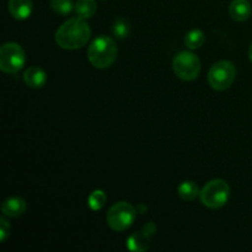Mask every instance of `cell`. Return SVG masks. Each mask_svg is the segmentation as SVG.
Here are the masks:
<instances>
[{
  "label": "cell",
  "mask_w": 252,
  "mask_h": 252,
  "mask_svg": "<svg viewBox=\"0 0 252 252\" xmlns=\"http://www.w3.org/2000/svg\"><path fill=\"white\" fill-rule=\"evenodd\" d=\"M172 68L177 78L184 81H192L198 78L201 73V61L192 52L182 51L175 56Z\"/></svg>",
  "instance_id": "cell-5"
},
{
  "label": "cell",
  "mask_w": 252,
  "mask_h": 252,
  "mask_svg": "<svg viewBox=\"0 0 252 252\" xmlns=\"http://www.w3.org/2000/svg\"><path fill=\"white\" fill-rule=\"evenodd\" d=\"M249 58H250V61H251V63H252V43H251L250 48H249Z\"/></svg>",
  "instance_id": "cell-20"
},
{
  "label": "cell",
  "mask_w": 252,
  "mask_h": 252,
  "mask_svg": "<svg viewBox=\"0 0 252 252\" xmlns=\"http://www.w3.org/2000/svg\"><path fill=\"white\" fill-rule=\"evenodd\" d=\"M177 193L185 201H193L199 196L201 191H199L198 186L196 182L193 181H185L177 189Z\"/></svg>",
  "instance_id": "cell-14"
},
{
  "label": "cell",
  "mask_w": 252,
  "mask_h": 252,
  "mask_svg": "<svg viewBox=\"0 0 252 252\" xmlns=\"http://www.w3.org/2000/svg\"><path fill=\"white\" fill-rule=\"evenodd\" d=\"M206 37L201 30H191L185 37V44L189 49H198L203 46Z\"/></svg>",
  "instance_id": "cell-15"
},
{
  "label": "cell",
  "mask_w": 252,
  "mask_h": 252,
  "mask_svg": "<svg viewBox=\"0 0 252 252\" xmlns=\"http://www.w3.org/2000/svg\"><path fill=\"white\" fill-rule=\"evenodd\" d=\"M112 32L117 38H126L129 34V24L126 20L117 19L112 26Z\"/></svg>",
  "instance_id": "cell-18"
},
{
  "label": "cell",
  "mask_w": 252,
  "mask_h": 252,
  "mask_svg": "<svg viewBox=\"0 0 252 252\" xmlns=\"http://www.w3.org/2000/svg\"><path fill=\"white\" fill-rule=\"evenodd\" d=\"M51 7L59 15H68L73 11L75 4L73 0H49Z\"/></svg>",
  "instance_id": "cell-16"
},
{
  "label": "cell",
  "mask_w": 252,
  "mask_h": 252,
  "mask_svg": "<svg viewBox=\"0 0 252 252\" xmlns=\"http://www.w3.org/2000/svg\"><path fill=\"white\" fill-rule=\"evenodd\" d=\"M118 48L115 39L108 36H100L89 46L88 59L95 68L106 69L115 63Z\"/></svg>",
  "instance_id": "cell-2"
},
{
  "label": "cell",
  "mask_w": 252,
  "mask_h": 252,
  "mask_svg": "<svg viewBox=\"0 0 252 252\" xmlns=\"http://www.w3.org/2000/svg\"><path fill=\"white\" fill-rule=\"evenodd\" d=\"M235 78L236 68L229 61L218 62L209 69L208 83L217 91H224L230 88Z\"/></svg>",
  "instance_id": "cell-7"
},
{
  "label": "cell",
  "mask_w": 252,
  "mask_h": 252,
  "mask_svg": "<svg viewBox=\"0 0 252 252\" xmlns=\"http://www.w3.org/2000/svg\"><path fill=\"white\" fill-rule=\"evenodd\" d=\"M10 230H11V226L7 223L6 219L2 217V218L0 219V241H1V243L6 240V238L10 234Z\"/></svg>",
  "instance_id": "cell-19"
},
{
  "label": "cell",
  "mask_w": 252,
  "mask_h": 252,
  "mask_svg": "<svg viewBox=\"0 0 252 252\" xmlns=\"http://www.w3.org/2000/svg\"><path fill=\"white\" fill-rule=\"evenodd\" d=\"M252 7L248 0H233L229 6V14L235 21H246L251 16Z\"/></svg>",
  "instance_id": "cell-12"
},
{
  "label": "cell",
  "mask_w": 252,
  "mask_h": 252,
  "mask_svg": "<svg viewBox=\"0 0 252 252\" xmlns=\"http://www.w3.org/2000/svg\"><path fill=\"white\" fill-rule=\"evenodd\" d=\"M24 81L29 88H43L47 83V74L43 69L38 66H30L24 74Z\"/></svg>",
  "instance_id": "cell-11"
},
{
  "label": "cell",
  "mask_w": 252,
  "mask_h": 252,
  "mask_svg": "<svg viewBox=\"0 0 252 252\" xmlns=\"http://www.w3.org/2000/svg\"><path fill=\"white\" fill-rule=\"evenodd\" d=\"M26 56L20 44L7 42L0 47V69L6 74H16L24 68Z\"/></svg>",
  "instance_id": "cell-6"
},
{
  "label": "cell",
  "mask_w": 252,
  "mask_h": 252,
  "mask_svg": "<svg viewBox=\"0 0 252 252\" xmlns=\"http://www.w3.org/2000/svg\"><path fill=\"white\" fill-rule=\"evenodd\" d=\"M106 199H107V197H106L105 192L101 191V189H96V191H94L93 193L89 196V207H90L93 211H100V209L105 206Z\"/></svg>",
  "instance_id": "cell-17"
},
{
  "label": "cell",
  "mask_w": 252,
  "mask_h": 252,
  "mask_svg": "<svg viewBox=\"0 0 252 252\" xmlns=\"http://www.w3.org/2000/svg\"><path fill=\"white\" fill-rule=\"evenodd\" d=\"M230 197V187L224 180L216 179L209 181L201 189L199 198L207 208L219 209L225 206Z\"/></svg>",
  "instance_id": "cell-3"
},
{
  "label": "cell",
  "mask_w": 252,
  "mask_h": 252,
  "mask_svg": "<svg viewBox=\"0 0 252 252\" xmlns=\"http://www.w3.org/2000/svg\"><path fill=\"white\" fill-rule=\"evenodd\" d=\"M26 209L27 204L21 197H11L1 204L2 216L9 217V218H19V217L24 216Z\"/></svg>",
  "instance_id": "cell-9"
},
{
  "label": "cell",
  "mask_w": 252,
  "mask_h": 252,
  "mask_svg": "<svg viewBox=\"0 0 252 252\" xmlns=\"http://www.w3.org/2000/svg\"><path fill=\"white\" fill-rule=\"evenodd\" d=\"M9 12L14 19L26 20L32 14L33 4L32 0H9L7 2Z\"/></svg>",
  "instance_id": "cell-10"
},
{
  "label": "cell",
  "mask_w": 252,
  "mask_h": 252,
  "mask_svg": "<svg viewBox=\"0 0 252 252\" xmlns=\"http://www.w3.org/2000/svg\"><path fill=\"white\" fill-rule=\"evenodd\" d=\"M97 5H96L95 0H76L75 2V10L76 15L81 19H90L95 15Z\"/></svg>",
  "instance_id": "cell-13"
},
{
  "label": "cell",
  "mask_w": 252,
  "mask_h": 252,
  "mask_svg": "<svg viewBox=\"0 0 252 252\" xmlns=\"http://www.w3.org/2000/svg\"><path fill=\"white\" fill-rule=\"evenodd\" d=\"M137 218V211L128 202H117L108 209L107 220L108 226L115 231H126L133 225Z\"/></svg>",
  "instance_id": "cell-4"
},
{
  "label": "cell",
  "mask_w": 252,
  "mask_h": 252,
  "mask_svg": "<svg viewBox=\"0 0 252 252\" xmlns=\"http://www.w3.org/2000/svg\"><path fill=\"white\" fill-rule=\"evenodd\" d=\"M91 37V30L85 19L74 17L64 22L56 32V42L61 48L79 49L85 46Z\"/></svg>",
  "instance_id": "cell-1"
},
{
  "label": "cell",
  "mask_w": 252,
  "mask_h": 252,
  "mask_svg": "<svg viewBox=\"0 0 252 252\" xmlns=\"http://www.w3.org/2000/svg\"><path fill=\"white\" fill-rule=\"evenodd\" d=\"M155 233V225L153 223L147 224L142 231L135 233L127 240V248L132 251H145L149 248V243Z\"/></svg>",
  "instance_id": "cell-8"
}]
</instances>
